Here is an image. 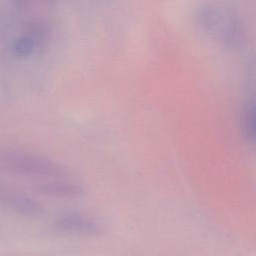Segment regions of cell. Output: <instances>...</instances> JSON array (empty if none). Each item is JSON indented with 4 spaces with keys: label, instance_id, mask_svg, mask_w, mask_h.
<instances>
[{
    "label": "cell",
    "instance_id": "cell-5",
    "mask_svg": "<svg viewBox=\"0 0 256 256\" xmlns=\"http://www.w3.org/2000/svg\"><path fill=\"white\" fill-rule=\"evenodd\" d=\"M36 190L45 195L59 198H75L84 193V186L74 180L61 178H51L50 181L39 183Z\"/></svg>",
    "mask_w": 256,
    "mask_h": 256
},
{
    "label": "cell",
    "instance_id": "cell-4",
    "mask_svg": "<svg viewBox=\"0 0 256 256\" xmlns=\"http://www.w3.org/2000/svg\"><path fill=\"white\" fill-rule=\"evenodd\" d=\"M0 205L23 216L35 217L43 213L44 207L38 200L0 184Z\"/></svg>",
    "mask_w": 256,
    "mask_h": 256
},
{
    "label": "cell",
    "instance_id": "cell-6",
    "mask_svg": "<svg viewBox=\"0 0 256 256\" xmlns=\"http://www.w3.org/2000/svg\"><path fill=\"white\" fill-rule=\"evenodd\" d=\"M246 127L248 133H250L252 137L256 138V105L253 106L247 114Z\"/></svg>",
    "mask_w": 256,
    "mask_h": 256
},
{
    "label": "cell",
    "instance_id": "cell-2",
    "mask_svg": "<svg viewBox=\"0 0 256 256\" xmlns=\"http://www.w3.org/2000/svg\"><path fill=\"white\" fill-rule=\"evenodd\" d=\"M199 26L213 39L226 47L238 46L243 38L239 19L229 9L210 5L202 8L197 15Z\"/></svg>",
    "mask_w": 256,
    "mask_h": 256
},
{
    "label": "cell",
    "instance_id": "cell-7",
    "mask_svg": "<svg viewBox=\"0 0 256 256\" xmlns=\"http://www.w3.org/2000/svg\"><path fill=\"white\" fill-rule=\"evenodd\" d=\"M18 5H20L21 7L26 6L28 3H32V2H46L49 0H14Z\"/></svg>",
    "mask_w": 256,
    "mask_h": 256
},
{
    "label": "cell",
    "instance_id": "cell-1",
    "mask_svg": "<svg viewBox=\"0 0 256 256\" xmlns=\"http://www.w3.org/2000/svg\"><path fill=\"white\" fill-rule=\"evenodd\" d=\"M0 171L45 178L69 176V171L56 161L33 152L0 148Z\"/></svg>",
    "mask_w": 256,
    "mask_h": 256
},
{
    "label": "cell",
    "instance_id": "cell-3",
    "mask_svg": "<svg viewBox=\"0 0 256 256\" xmlns=\"http://www.w3.org/2000/svg\"><path fill=\"white\" fill-rule=\"evenodd\" d=\"M52 229L55 232L69 235L95 236L102 233L101 223L94 217L79 213H63L52 222Z\"/></svg>",
    "mask_w": 256,
    "mask_h": 256
}]
</instances>
